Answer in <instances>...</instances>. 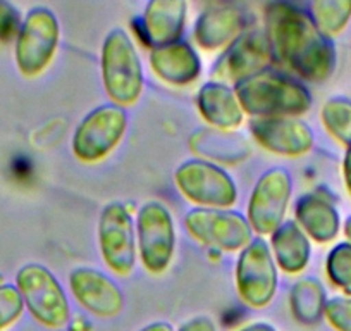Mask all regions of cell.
<instances>
[{
  "label": "cell",
  "mask_w": 351,
  "mask_h": 331,
  "mask_svg": "<svg viewBox=\"0 0 351 331\" xmlns=\"http://www.w3.org/2000/svg\"><path fill=\"white\" fill-rule=\"evenodd\" d=\"M238 331H278V330L269 323H253V324H248V326L241 328V330Z\"/></svg>",
  "instance_id": "obj_33"
},
{
  "label": "cell",
  "mask_w": 351,
  "mask_h": 331,
  "mask_svg": "<svg viewBox=\"0 0 351 331\" xmlns=\"http://www.w3.org/2000/svg\"><path fill=\"white\" fill-rule=\"evenodd\" d=\"M234 278L239 299L252 309H263L274 300L279 283L278 266L265 240L253 238L243 249L236 262Z\"/></svg>",
  "instance_id": "obj_9"
},
{
  "label": "cell",
  "mask_w": 351,
  "mask_h": 331,
  "mask_svg": "<svg viewBox=\"0 0 351 331\" xmlns=\"http://www.w3.org/2000/svg\"><path fill=\"white\" fill-rule=\"evenodd\" d=\"M128 131V114L123 107L106 104L83 117L73 135V154L84 164L102 162L116 150Z\"/></svg>",
  "instance_id": "obj_7"
},
{
  "label": "cell",
  "mask_w": 351,
  "mask_h": 331,
  "mask_svg": "<svg viewBox=\"0 0 351 331\" xmlns=\"http://www.w3.org/2000/svg\"><path fill=\"white\" fill-rule=\"evenodd\" d=\"M253 138L265 150L282 157H303L315 144V135L298 117H260L250 123Z\"/></svg>",
  "instance_id": "obj_14"
},
{
  "label": "cell",
  "mask_w": 351,
  "mask_h": 331,
  "mask_svg": "<svg viewBox=\"0 0 351 331\" xmlns=\"http://www.w3.org/2000/svg\"><path fill=\"white\" fill-rule=\"evenodd\" d=\"M246 14L236 5H215L198 16L193 38L204 50L228 49L246 32Z\"/></svg>",
  "instance_id": "obj_16"
},
{
  "label": "cell",
  "mask_w": 351,
  "mask_h": 331,
  "mask_svg": "<svg viewBox=\"0 0 351 331\" xmlns=\"http://www.w3.org/2000/svg\"><path fill=\"white\" fill-rule=\"evenodd\" d=\"M324 317L336 331H351V297L327 300Z\"/></svg>",
  "instance_id": "obj_28"
},
{
  "label": "cell",
  "mask_w": 351,
  "mask_h": 331,
  "mask_svg": "<svg viewBox=\"0 0 351 331\" xmlns=\"http://www.w3.org/2000/svg\"><path fill=\"white\" fill-rule=\"evenodd\" d=\"M343 231H344V235H346L348 242H351V216L346 219V221H344Z\"/></svg>",
  "instance_id": "obj_34"
},
{
  "label": "cell",
  "mask_w": 351,
  "mask_h": 331,
  "mask_svg": "<svg viewBox=\"0 0 351 331\" xmlns=\"http://www.w3.org/2000/svg\"><path fill=\"white\" fill-rule=\"evenodd\" d=\"M243 113L260 117H298L312 107V93L303 83L278 71H263L234 87Z\"/></svg>",
  "instance_id": "obj_2"
},
{
  "label": "cell",
  "mask_w": 351,
  "mask_h": 331,
  "mask_svg": "<svg viewBox=\"0 0 351 331\" xmlns=\"http://www.w3.org/2000/svg\"><path fill=\"white\" fill-rule=\"evenodd\" d=\"M23 19L18 9L9 2L0 0V43H9L19 35Z\"/></svg>",
  "instance_id": "obj_29"
},
{
  "label": "cell",
  "mask_w": 351,
  "mask_h": 331,
  "mask_svg": "<svg viewBox=\"0 0 351 331\" xmlns=\"http://www.w3.org/2000/svg\"><path fill=\"white\" fill-rule=\"evenodd\" d=\"M136 249L141 264L150 275L169 269L176 252V226L162 202H145L136 216Z\"/></svg>",
  "instance_id": "obj_8"
},
{
  "label": "cell",
  "mask_w": 351,
  "mask_h": 331,
  "mask_svg": "<svg viewBox=\"0 0 351 331\" xmlns=\"http://www.w3.org/2000/svg\"><path fill=\"white\" fill-rule=\"evenodd\" d=\"M197 106L205 123L219 131L236 130L245 119L234 89L219 81H208L198 90Z\"/></svg>",
  "instance_id": "obj_19"
},
{
  "label": "cell",
  "mask_w": 351,
  "mask_h": 331,
  "mask_svg": "<svg viewBox=\"0 0 351 331\" xmlns=\"http://www.w3.org/2000/svg\"><path fill=\"white\" fill-rule=\"evenodd\" d=\"M190 147L195 154L217 162L236 164L248 157L250 148L239 137L219 130H198L190 138Z\"/></svg>",
  "instance_id": "obj_22"
},
{
  "label": "cell",
  "mask_w": 351,
  "mask_h": 331,
  "mask_svg": "<svg viewBox=\"0 0 351 331\" xmlns=\"http://www.w3.org/2000/svg\"><path fill=\"white\" fill-rule=\"evenodd\" d=\"M99 247L107 268L117 276H130L138 259L136 229L128 207L110 202L99 218Z\"/></svg>",
  "instance_id": "obj_10"
},
{
  "label": "cell",
  "mask_w": 351,
  "mask_h": 331,
  "mask_svg": "<svg viewBox=\"0 0 351 331\" xmlns=\"http://www.w3.org/2000/svg\"><path fill=\"white\" fill-rule=\"evenodd\" d=\"M343 180H344V187H346L348 194L351 197V148L346 150L343 159Z\"/></svg>",
  "instance_id": "obj_31"
},
{
  "label": "cell",
  "mask_w": 351,
  "mask_h": 331,
  "mask_svg": "<svg viewBox=\"0 0 351 331\" xmlns=\"http://www.w3.org/2000/svg\"><path fill=\"white\" fill-rule=\"evenodd\" d=\"M16 288L36 323L50 330H60L69 323V300L49 268L36 262L23 266L16 275Z\"/></svg>",
  "instance_id": "obj_4"
},
{
  "label": "cell",
  "mask_w": 351,
  "mask_h": 331,
  "mask_svg": "<svg viewBox=\"0 0 351 331\" xmlns=\"http://www.w3.org/2000/svg\"><path fill=\"white\" fill-rule=\"evenodd\" d=\"M320 121L327 133L346 147L351 148V100L344 97H332L320 111Z\"/></svg>",
  "instance_id": "obj_25"
},
{
  "label": "cell",
  "mask_w": 351,
  "mask_h": 331,
  "mask_svg": "<svg viewBox=\"0 0 351 331\" xmlns=\"http://www.w3.org/2000/svg\"><path fill=\"white\" fill-rule=\"evenodd\" d=\"M271 42L263 30H246L239 38H236L228 49L222 52L217 62L214 64L212 76L215 81L224 85H236L256 74L267 71L272 62Z\"/></svg>",
  "instance_id": "obj_13"
},
{
  "label": "cell",
  "mask_w": 351,
  "mask_h": 331,
  "mask_svg": "<svg viewBox=\"0 0 351 331\" xmlns=\"http://www.w3.org/2000/svg\"><path fill=\"white\" fill-rule=\"evenodd\" d=\"M150 67L158 80L169 85H190L200 76L202 60L197 50L184 40L150 50Z\"/></svg>",
  "instance_id": "obj_18"
},
{
  "label": "cell",
  "mask_w": 351,
  "mask_h": 331,
  "mask_svg": "<svg viewBox=\"0 0 351 331\" xmlns=\"http://www.w3.org/2000/svg\"><path fill=\"white\" fill-rule=\"evenodd\" d=\"M188 4L183 0H154L145 8L140 32L150 49L180 42L186 25Z\"/></svg>",
  "instance_id": "obj_17"
},
{
  "label": "cell",
  "mask_w": 351,
  "mask_h": 331,
  "mask_svg": "<svg viewBox=\"0 0 351 331\" xmlns=\"http://www.w3.org/2000/svg\"><path fill=\"white\" fill-rule=\"evenodd\" d=\"M102 81L110 104L131 107L140 100L145 73L133 40L124 30L116 28L106 36L100 52Z\"/></svg>",
  "instance_id": "obj_3"
},
{
  "label": "cell",
  "mask_w": 351,
  "mask_h": 331,
  "mask_svg": "<svg viewBox=\"0 0 351 331\" xmlns=\"http://www.w3.org/2000/svg\"><path fill=\"white\" fill-rule=\"evenodd\" d=\"M293 194V178L285 168L267 170L253 187L246 219L256 235H272L285 222Z\"/></svg>",
  "instance_id": "obj_11"
},
{
  "label": "cell",
  "mask_w": 351,
  "mask_h": 331,
  "mask_svg": "<svg viewBox=\"0 0 351 331\" xmlns=\"http://www.w3.org/2000/svg\"><path fill=\"white\" fill-rule=\"evenodd\" d=\"M327 297L322 283L315 278H302L293 285L289 293V306L296 321L313 324L324 317Z\"/></svg>",
  "instance_id": "obj_23"
},
{
  "label": "cell",
  "mask_w": 351,
  "mask_h": 331,
  "mask_svg": "<svg viewBox=\"0 0 351 331\" xmlns=\"http://www.w3.org/2000/svg\"><path fill=\"white\" fill-rule=\"evenodd\" d=\"M69 288L83 309L102 319H112L123 312L124 295L119 285L92 268H76L69 275Z\"/></svg>",
  "instance_id": "obj_15"
},
{
  "label": "cell",
  "mask_w": 351,
  "mask_h": 331,
  "mask_svg": "<svg viewBox=\"0 0 351 331\" xmlns=\"http://www.w3.org/2000/svg\"><path fill=\"white\" fill-rule=\"evenodd\" d=\"M317 28L332 38L344 32L351 21V0H317L310 8Z\"/></svg>",
  "instance_id": "obj_24"
},
{
  "label": "cell",
  "mask_w": 351,
  "mask_h": 331,
  "mask_svg": "<svg viewBox=\"0 0 351 331\" xmlns=\"http://www.w3.org/2000/svg\"><path fill=\"white\" fill-rule=\"evenodd\" d=\"M272 258L288 275H300L312 258V243L296 221H285L272 233Z\"/></svg>",
  "instance_id": "obj_21"
},
{
  "label": "cell",
  "mask_w": 351,
  "mask_h": 331,
  "mask_svg": "<svg viewBox=\"0 0 351 331\" xmlns=\"http://www.w3.org/2000/svg\"><path fill=\"white\" fill-rule=\"evenodd\" d=\"M174 183L186 201L200 209L229 211L238 201V187L226 170L205 159H191L176 170Z\"/></svg>",
  "instance_id": "obj_5"
},
{
  "label": "cell",
  "mask_w": 351,
  "mask_h": 331,
  "mask_svg": "<svg viewBox=\"0 0 351 331\" xmlns=\"http://www.w3.org/2000/svg\"><path fill=\"white\" fill-rule=\"evenodd\" d=\"M25 310V302L14 285L0 283V331L11 328Z\"/></svg>",
  "instance_id": "obj_27"
},
{
  "label": "cell",
  "mask_w": 351,
  "mask_h": 331,
  "mask_svg": "<svg viewBox=\"0 0 351 331\" xmlns=\"http://www.w3.org/2000/svg\"><path fill=\"white\" fill-rule=\"evenodd\" d=\"M296 225L317 243L334 242L341 231V216L329 198L319 194H306L295 205Z\"/></svg>",
  "instance_id": "obj_20"
},
{
  "label": "cell",
  "mask_w": 351,
  "mask_h": 331,
  "mask_svg": "<svg viewBox=\"0 0 351 331\" xmlns=\"http://www.w3.org/2000/svg\"><path fill=\"white\" fill-rule=\"evenodd\" d=\"M180 331H217V328H215V323L208 316H197L186 321L180 328Z\"/></svg>",
  "instance_id": "obj_30"
},
{
  "label": "cell",
  "mask_w": 351,
  "mask_h": 331,
  "mask_svg": "<svg viewBox=\"0 0 351 331\" xmlns=\"http://www.w3.org/2000/svg\"><path fill=\"white\" fill-rule=\"evenodd\" d=\"M140 331H174V326L167 323V321H155V323H150L145 328H141Z\"/></svg>",
  "instance_id": "obj_32"
},
{
  "label": "cell",
  "mask_w": 351,
  "mask_h": 331,
  "mask_svg": "<svg viewBox=\"0 0 351 331\" xmlns=\"http://www.w3.org/2000/svg\"><path fill=\"white\" fill-rule=\"evenodd\" d=\"M326 275L330 285L351 297V242L334 245L326 258Z\"/></svg>",
  "instance_id": "obj_26"
},
{
  "label": "cell",
  "mask_w": 351,
  "mask_h": 331,
  "mask_svg": "<svg viewBox=\"0 0 351 331\" xmlns=\"http://www.w3.org/2000/svg\"><path fill=\"white\" fill-rule=\"evenodd\" d=\"M263 21L272 52L289 71L310 83H324L332 76L336 47L317 28L310 12L289 2H272L265 5Z\"/></svg>",
  "instance_id": "obj_1"
},
{
  "label": "cell",
  "mask_w": 351,
  "mask_h": 331,
  "mask_svg": "<svg viewBox=\"0 0 351 331\" xmlns=\"http://www.w3.org/2000/svg\"><path fill=\"white\" fill-rule=\"evenodd\" d=\"M60 42V25L50 9L33 8L23 19L14 43L16 66L26 78L45 73L56 57Z\"/></svg>",
  "instance_id": "obj_6"
},
{
  "label": "cell",
  "mask_w": 351,
  "mask_h": 331,
  "mask_svg": "<svg viewBox=\"0 0 351 331\" xmlns=\"http://www.w3.org/2000/svg\"><path fill=\"white\" fill-rule=\"evenodd\" d=\"M184 228L202 245L221 252H239L253 240L248 219L236 211L193 209L184 216Z\"/></svg>",
  "instance_id": "obj_12"
}]
</instances>
